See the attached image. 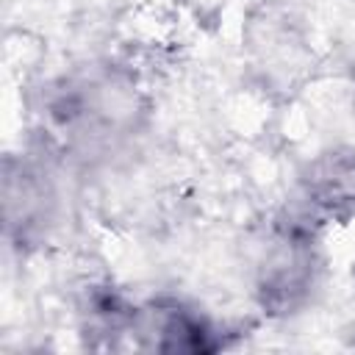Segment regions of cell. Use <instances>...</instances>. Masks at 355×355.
I'll return each mask as SVG.
<instances>
[{"label": "cell", "instance_id": "7a4b0ae2", "mask_svg": "<svg viewBox=\"0 0 355 355\" xmlns=\"http://www.w3.org/2000/svg\"><path fill=\"white\" fill-rule=\"evenodd\" d=\"M136 333L147 336L150 347L158 352L200 355V352H216L225 344L219 324L208 313L172 297L144 305L139 313Z\"/></svg>", "mask_w": 355, "mask_h": 355}, {"label": "cell", "instance_id": "6da1fadb", "mask_svg": "<svg viewBox=\"0 0 355 355\" xmlns=\"http://www.w3.org/2000/svg\"><path fill=\"white\" fill-rule=\"evenodd\" d=\"M133 108V89L111 69H83L47 83L39 114L55 147L75 155H97L130 128Z\"/></svg>", "mask_w": 355, "mask_h": 355}, {"label": "cell", "instance_id": "277c9868", "mask_svg": "<svg viewBox=\"0 0 355 355\" xmlns=\"http://www.w3.org/2000/svg\"><path fill=\"white\" fill-rule=\"evenodd\" d=\"M47 175L19 166H6V227L8 236H19V241H31L36 236H44L50 219H53V189L44 180Z\"/></svg>", "mask_w": 355, "mask_h": 355}, {"label": "cell", "instance_id": "3957f363", "mask_svg": "<svg viewBox=\"0 0 355 355\" xmlns=\"http://www.w3.org/2000/svg\"><path fill=\"white\" fill-rule=\"evenodd\" d=\"M324 222L355 214V153L336 147L313 155L300 175V194Z\"/></svg>", "mask_w": 355, "mask_h": 355}, {"label": "cell", "instance_id": "5b68a950", "mask_svg": "<svg viewBox=\"0 0 355 355\" xmlns=\"http://www.w3.org/2000/svg\"><path fill=\"white\" fill-rule=\"evenodd\" d=\"M80 319L89 333L97 336H125L136 333L141 308L111 283H89L78 302Z\"/></svg>", "mask_w": 355, "mask_h": 355}]
</instances>
